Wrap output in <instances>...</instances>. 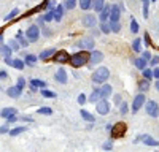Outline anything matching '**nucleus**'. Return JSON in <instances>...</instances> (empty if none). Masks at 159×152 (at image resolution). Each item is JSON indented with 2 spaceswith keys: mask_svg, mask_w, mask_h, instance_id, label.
I'll return each mask as SVG.
<instances>
[{
  "mask_svg": "<svg viewBox=\"0 0 159 152\" xmlns=\"http://www.w3.org/2000/svg\"><path fill=\"white\" fill-rule=\"evenodd\" d=\"M108 111H110V105H108V101H107V98H100V101L97 103V113L105 116Z\"/></svg>",
  "mask_w": 159,
  "mask_h": 152,
  "instance_id": "nucleus-8",
  "label": "nucleus"
},
{
  "mask_svg": "<svg viewBox=\"0 0 159 152\" xmlns=\"http://www.w3.org/2000/svg\"><path fill=\"white\" fill-rule=\"evenodd\" d=\"M5 63H7V65H10V67L18 68V70H22V68H24V62L19 60V59H11V57H8V59H5Z\"/></svg>",
  "mask_w": 159,
  "mask_h": 152,
  "instance_id": "nucleus-10",
  "label": "nucleus"
},
{
  "mask_svg": "<svg viewBox=\"0 0 159 152\" xmlns=\"http://www.w3.org/2000/svg\"><path fill=\"white\" fill-rule=\"evenodd\" d=\"M149 2H156V0H149Z\"/></svg>",
  "mask_w": 159,
  "mask_h": 152,
  "instance_id": "nucleus-59",
  "label": "nucleus"
},
{
  "mask_svg": "<svg viewBox=\"0 0 159 152\" xmlns=\"http://www.w3.org/2000/svg\"><path fill=\"white\" fill-rule=\"evenodd\" d=\"M156 89H158V90H159V81H158V82H156Z\"/></svg>",
  "mask_w": 159,
  "mask_h": 152,
  "instance_id": "nucleus-58",
  "label": "nucleus"
},
{
  "mask_svg": "<svg viewBox=\"0 0 159 152\" xmlns=\"http://www.w3.org/2000/svg\"><path fill=\"white\" fill-rule=\"evenodd\" d=\"M113 100H115V103H116V106H118V105L121 103V97H119V95H115V98H113Z\"/></svg>",
  "mask_w": 159,
  "mask_h": 152,
  "instance_id": "nucleus-51",
  "label": "nucleus"
},
{
  "mask_svg": "<svg viewBox=\"0 0 159 152\" xmlns=\"http://www.w3.org/2000/svg\"><path fill=\"white\" fill-rule=\"evenodd\" d=\"M142 59H145V60H151V54L148 52V51H145L143 52V57Z\"/></svg>",
  "mask_w": 159,
  "mask_h": 152,
  "instance_id": "nucleus-46",
  "label": "nucleus"
},
{
  "mask_svg": "<svg viewBox=\"0 0 159 152\" xmlns=\"http://www.w3.org/2000/svg\"><path fill=\"white\" fill-rule=\"evenodd\" d=\"M53 19H54V10H53V11H48V13L43 16V21H45V22H49V21H53Z\"/></svg>",
  "mask_w": 159,
  "mask_h": 152,
  "instance_id": "nucleus-37",
  "label": "nucleus"
},
{
  "mask_svg": "<svg viewBox=\"0 0 159 152\" xmlns=\"http://www.w3.org/2000/svg\"><path fill=\"white\" fill-rule=\"evenodd\" d=\"M18 13H19V10H18V8H15V10H11V13H10V15H8V16L5 17V19H7V21L13 19V17H15V16H18Z\"/></svg>",
  "mask_w": 159,
  "mask_h": 152,
  "instance_id": "nucleus-42",
  "label": "nucleus"
},
{
  "mask_svg": "<svg viewBox=\"0 0 159 152\" xmlns=\"http://www.w3.org/2000/svg\"><path fill=\"white\" fill-rule=\"evenodd\" d=\"M89 60V54L86 52V51H81V52H77L73 54L72 57H70V63H72V67L78 68V67H83L85 63Z\"/></svg>",
  "mask_w": 159,
  "mask_h": 152,
  "instance_id": "nucleus-1",
  "label": "nucleus"
},
{
  "mask_svg": "<svg viewBox=\"0 0 159 152\" xmlns=\"http://www.w3.org/2000/svg\"><path fill=\"white\" fill-rule=\"evenodd\" d=\"M108 76H110L108 68L100 67V68H97V70L92 73V81L97 82V84H102V82H105L107 79H108Z\"/></svg>",
  "mask_w": 159,
  "mask_h": 152,
  "instance_id": "nucleus-2",
  "label": "nucleus"
},
{
  "mask_svg": "<svg viewBox=\"0 0 159 152\" xmlns=\"http://www.w3.org/2000/svg\"><path fill=\"white\" fill-rule=\"evenodd\" d=\"M80 114H81V117L85 119V121H88V122H94V116H92V114H89L86 111V109H81V111H80Z\"/></svg>",
  "mask_w": 159,
  "mask_h": 152,
  "instance_id": "nucleus-24",
  "label": "nucleus"
},
{
  "mask_svg": "<svg viewBox=\"0 0 159 152\" xmlns=\"http://www.w3.org/2000/svg\"><path fill=\"white\" fill-rule=\"evenodd\" d=\"M0 52H2V56L5 57V59H8V57L11 56V52H13V51H11L10 46H3V44H2V48H0Z\"/></svg>",
  "mask_w": 159,
  "mask_h": 152,
  "instance_id": "nucleus-23",
  "label": "nucleus"
},
{
  "mask_svg": "<svg viewBox=\"0 0 159 152\" xmlns=\"http://www.w3.org/2000/svg\"><path fill=\"white\" fill-rule=\"evenodd\" d=\"M54 54H56V49H53V48L46 49V51H43V52L40 54V59H41V60H46V59H49L51 56H54Z\"/></svg>",
  "mask_w": 159,
  "mask_h": 152,
  "instance_id": "nucleus-21",
  "label": "nucleus"
},
{
  "mask_svg": "<svg viewBox=\"0 0 159 152\" xmlns=\"http://www.w3.org/2000/svg\"><path fill=\"white\" fill-rule=\"evenodd\" d=\"M26 36L29 38V41H37L38 40V36H40V29H38V25H30L29 29H27L26 32Z\"/></svg>",
  "mask_w": 159,
  "mask_h": 152,
  "instance_id": "nucleus-5",
  "label": "nucleus"
},
{
  "mask_svg": "<svg viewBox=\"0 0 159 152\" xmlns=\"http://www.w3.org/2000/svg\"><path fill=\"white\" fill-rule=\"evenodd\" d=\"M143 76H145V79H151V78H153V71L151 70H146V68H145V70H143Z\"/></svg>",
  "mask_w": 159,
  "mask_h": 152,
  "instance_id": "nucleus-44",
  "label": "nucleus"
},
{
  "mask_svg": "<svg viewBox=\"0 0 159 152\" xmlns=\"http://www.w3.org/2000/svg\"><path fill=\"white\" fill-rule=\"evenodd\" d=\"M3 30H5V27H0V35L3 33Z\"/></svg>",
  "mask_w": 159,
  "mask_h": 152,
  "instance_id": "nucleus-56",
  "label": "nucleus"
},
{
  "mask_svg": "<svg viewBox=\"0 0 159 152\" xmlns=\"http://www.w3.org/2000/svg\"><path fill=\"white\" fill-rule=\"evenodd\" d=\"M2 41H3V33L0 35V43H2Z\"/></svg>",
  "mask_w": 159,
  "mask_h": 152,
  "instance_id": "nucleus-57",
  "label": "nucleus"
},
{
  "mask_svg": "<svg viewBox=\"0 0 159 152\" xmlns=\"http://www.w3.org/2000/svg\"><path fill=\"white\" fill-rule=\"evenodd\" d=\"M56 81L57 82H60V84H65L67 82V73H65V70L64 68H59L57 71H56Z\"/></svg>",
  "mask_w": 159,
  "mask_h": 152,
  "instance_id": "nucleus-12",
  "label": "nucleus"
},
{
  "mask_svg": "<svg viewBox=\"0 0 159 152\" xmlns=\"http://www.w3.org/2000/svg\"><path fill=\"white\" fill-rule=\"evenodd\" d=\"M110 94H111V86L105 84L104 87H100V98H107Z\"/></svg>",
  "mask_w": 159,
  "mask_h": 152,
  "instance_id": "nucleus-20",
  "label": "nucleus"
},
{
  "mask_svg": "<svg viewBox=\"0 0 159 152\" xmlns=\"http://www.w3.org/2000/svg\"><path fill=\"white\" fill-rule=\"evenodd\" d=\"M146 114H149L151 117H158L159 116V106H158V103L156 101H153V100H148L146 101Z\"/></svg>",
  "mask_w": 159,
  "mask_h": 152,
  "instance_id": "nucleus-4",
  "label": "nucleus"
},
{
  "mask_svg": "<svg viewBox=\"0 0 159 152\" xmlns=\"http://www.w3.org/2000/svg\"><path fill=\"white\" fill-rule=\"evenodd\" d=\"M78 103H80V105L86 103V97H85V94H80V95H78Z\"/></svg>",
  "mask_w": 159,
  "mask_h": 152,
  "instance_id": "nucleus-45",
  "label": "nucleus"
},
{
  "mask_svg": "<svg viewBox=\"0 0 159 152\" xmlns=\"http://www.w3.org/2000/svg\"><path fill=\"white\" fill-rule=\"evenodd\" d=\"M146 65H148L146 60H145V59H142V57L135 60V67H137L138 70H145V68H146Z\"/></svg>",
  "mask_w": 159,
  "mask_h": 152,
  "instance_id": "nucleus-25",
  "label": "nucleus"
},
{
  "mask_svg": "<svg viewBox=\"0 0 159 152\" xmlns=\"http://www.w3.org/2000/svg\"><path fill=\"white\" fill-rule=\"evenodd\" d=\"M30 86H32V87H40V89H45V87H46V82H45V81H40V79H32V81H30Z\"/></svg>",
  "mask_w": 159,
  "mask_h": 152,
  "instance_id": "nucleus-26",
  "label": "nucleus"
},
{
  "mask_svg": "<svg viewBox=\"0 0 159 152\" xmlns=\"http://www.w3.org/2000/svg\"><path fill=\"white\" fill-rule=\"evenodd\" d=\"M89 59H91V63H99L102 59H104V54H102L100 51H92Z\"/></svg>",
  "mask_w": 159,
  "mask_h": 152,
  "instance_id": "nucleus-16",
  "label": "nucleus"
},
{
  "mask_svg": "<svg viewBox=\"0 0 159 152\" xmlns=\"http://www.w3.org/2000/svg\"><path fill=\"white\" fill-rule=\"evenodd\" d=\"M138 140H142L145 144H148V146H159V141H156V140H153L149 135H143V136H140Z\"/></svg>",
  "mask_w": 159,
  "mask_h": 152,
  "instance_id": "nucleus-17",
  "label": "nucleus"
},
{
  "mask_svg": "<svg viewBox=\"0 0 159 152\" xmlns=\"http://www.w3.org/2000/svg\"><path fill=\"white\" fill-rule=\"evenodd\" d=\"M8 46H10V48H11V51H18V49H19V41H18V40H11L10 41V44H8Z\"/></svg>",
  "mask_w": 159,
  "mask_h": 152,
  "instance_id": "nucleus-36",
  "label": "nucleus"
},
{
  "mask_svg": "<svg viewBox=\"0 0 159 152\" xmlns=\"http://www.w3.org/2000/svg\"><path fill=\"white\" fill-rule=\"evenodd\" d=\"M148 87H149V81H148V79H145V81L140 82V89H142L143 92H145V90H148Z\"/></svg>",
  "mask_w": 159,
  "mask_h": 152,
  "instance_id": "nucleus-43",
  "label": "nucleus"
},
{
  "mask_svg": "<svg viewBox=\"0 0 159 152\" xmlns=\"http://www.w3.org/2000/svg\"><path fill=\"white\" fill-rule=\"evenodd\" d=\"M130 30H132V33H137L138 32V24H137V21H135L134 17L130 19Z\"/></svg>",
  "mask_w": 159,
  "mask_h": 152,
  "instance_id": "nucleus-35",
  "label": "nucleus"
},
{
  "mask_svg": "<svg viewBox=\"0 0 159 152\" xmlns=\"http://www.w3.org/2000/svg\"><path fill=\"white\" fill-rule=\"evenodd\" d=\"M104 5H105V0H92V8L96 11H100L104 8Z\"/></svg>",
  "mask_w": 159,
  "mask_h": 152,
  "instance_id": "nucleus-22",
  "label": "nucleus"
},
{
  "mask_svg": "<svg viewBox=\"0 0 159 152\" xmlns=\"http://www.w3.org/2000/svg\"><path fill=\"white\" fill-rule=\"evenodd\" d=\"M78 48L91 51L92 48H94V40H92V38H83V40H80L78 41Z\"/></svg>",
  "mask_w": 159,
  "mask_h": 152,
  "instance_id": "nucleus-9",
  "label": "nucleus"
},
{
  "mask_svg": "<svg viewBox=\"0 0 159 152\" xmlns=\"http://www.w3.org/2000/svg\"><path fill=\"white\" fill-rule=\"evenodd\" d=\"M24 84H26L24 78H19V79H18V86H19V87H21V89H22V87H24Z\"/></svg>",
  "mask_w": 159,
  "mask_h": 152,
  "instance_id": "nucleus-48",
  "label": "nucleus"
},
{
  "mask_svg": "<svg viewBox=\"0 0 159 152\" xmlns=\"http://www.w3.org/2000/svg\"><path fill=\"white\" fill-rule=\"evenodd\" d=\"M27 130V127H18V128H13V130H10L8 133H10L11 136H18V135H21L22 132H26Z\"/></svg>",
  "mask_w": 159,
  "mask_h": 152,
  "instance_id": "nucleus-27",
  "label": "nucleus"
},
{
  "mask_svg": "<svg viewBox=\"0 0 159 152\" xmlns=\"http://www.w3.org/2000/svg\"><path fill=\"white\" fill-rule=\"evenodd\" d=\"M41 95H43L45 98H56V94L48 90V89H41Z\"/></svg>",
  "mask_w": 159,
  "mask_h": 152,
  "instance_id": "nucleus-29",
  "label": "nucleus"
},
{
  "mask_svg": "<svg viewBox=\"0 0 159 152\" xmlns=\"http://www.w3.org/2000/svg\"><path fill=\"white\" fill-rule=\"evenodd\" d=\"M121 25H119V21L118 22H110V30L111 32H119Z\"/></svg>",
  "mask_w": 159,
  "mask_h": 152,
  "instance_id": "nucleus-38",
  "label": "nucleus"
},
{
  "mask_svg": "<svg viewBox=\"0 0 159 152\" xmlns=\"http://www.w3.org/2000/svg\"><path fill=\"white\" fill-rule=\"evenodd\" d=\"M53 60L56 63H67V62H70V56L67 54V51H57L53 56Z\"/></svg>",
  "mask_w": 159,
  "mask_h": 152,
  "instance_id": "nucleus-6",
  "label": "nucleus"
},
{
  "mask_svg": "<svg viewBox=\"0 0 159 152\" xmlns=\"http://www.w3.org/2000/svg\"><path fill=\"white\" fill-rule=\"evenodd\" d=\"M153 76L156 78V79H159V68H154V71H153Z\"/></svg>",
  "mask_w": 159,
  "mask_h": 152,
  "instance_id": "nucleus-52",
  "label": "nucleus"
},
{
  "mask_svg": "<svg viewBox=\"0 0 159 152\" xmlns=\"http://www.w3.org/2000/svg\"><path fill=\"white\" fill-rule=\"evenodd\" d=\"M7 76H8V73H7V71H3V70L0 71V79H5Z\"/></svg>",
  "mask_w": 159,
  "mask_h": 152,
  "instance_id": "nucleus-54",
  "label": "nucleus"
},
{
  "mask_svg": "<svg viewBox=\"0 0 159 152\" xmlns=\"http://www.w3.org/2000/svg\"><path fill=\"white\" fill-rule=\"evenodd\" d=\"M140 43H142V40H140V38H135V40H134L132 49L135 51V52H140Z\"/></svg>",
  "mask_w": 159,
  "mask_h": 152,
  "instance_id": "nucleus-34",
  "label": "nucleus"
},
{
  "mask_svg": "<svg viewBox=\"0 0 159 152\" xmlns=\"http://www.w3.org/2000/svg\"><path fill=\"white\" fill-rule=\"evenodd\" d=\"M104 149H105V151H110V149H111V143H110V141L104 144Z\"/></svg>",
  "mask_w": 159,
  "mask_h": 152,
  "instance_id": "nucleus-53",
  "label": "nucleus"
},
{
  "mask_svg": "<svg viewBox=\"0 0 159 152\" xmlns=\"http://www.w3.org/2000/svg\"><path fill=\"white\" fill-rule=\"evenodd\" d=\"M62 16H64V5H57V7H56V10H54V19L60 21V19H62Z\"/></svg>",
  "mask_w": 159,
  "mask_h": 152,
  "instance_id": "nucleus-19",
  "label": "nucleus"
},
{
  "mask_svg": "<svg viewBox=\"0 0 159 152\" xmlns=\"http://www.w3.org/2000/svg\"><path fill=\"white\" fill-rule=\"evenodd\" d=\"M143 101H146V100H145V95H143V94H138V95L134 98V101H132V113H137L138 109L142 108Z\"/></svg>",
  "mask_w": 159,
  "mask_h": 152,
  "instance_id": "nucleus-7",
  "label": "nucleus"
},
{
  "mask_svg": "<svg viewBox=\"0 0 159 152\" xmlns=\"http://www.w3.org/2000/svg\"><path fill=\"white\" fill-rule=\"evenodd\" d=\"M35 62H37V57L34 56V54H27V56H26V63H29V65H34Z\"/></svg>",
  "mask_w": 159,
  "mask_h": 152,
  "instance_id": "nucleus-32",
  "label": "nucleus"
},
{
  "mask_svg": "<svg viewBox=\"0 0 159 152\" xmlns=\"http://www.w3.org/2000/svg\"><path fill=\"white\" fill-rule=\"evenodd\" d=\"M21 92H22V89L19 86H13V87H10V89L7 90V94L11 97V98H18V97L21 95Z\"/></svg>",
  "mask_w": 159,
  "mask_h": 152,
  "instance_id": "nucleus-14",
  "label": "nucleus"
},
{
  "mask_svg": "<svg viewBox=\"0 0 159 152\" xmlns=\"http://www.w3.org/2000/svg\"><path fill=\"white\" fill-rule=\"evenodd\" d=\"M10 130H8V125H3V127H0V133H8Z\"/></svg>",
  "mask_w": 159,
  "mask_h": 152,
  "instance_id": "nucleus-50",
  "label": "nucleus"
},
{
  "mask_svg": "<svg viewBox=\"0 0 159 152\" xmlns=\"http://www.w3.org/2000/svg\"><path fill=\"white\" fill-rule=\"evenodd\" d=\"M119 15H121L119 7L118 5H113V7H111V11H110V21L111 22H118L119 21Z\"/></svg>",
  "mask_w": 159,
  "mask_h": 152,
  "instance_id": "nucleus-11",
  "label": "nucleus"
},
{
  "mask_svg": "<svg viewBox=\"0 0 159 152\" xmlns=\"http://www.w3.org/2000/svg\"><path fill=\"white\" fill-rule=\"evenodd\" d=\"M126 130H127V127L124 122H118L116 125H111V138H123L126 135Z\"/></svg>",
  "mask_w": 159,
  "mask_h": 152,
  "instance_id": "nucleus-3",
  "label": "nucleus"
},
{
  "mask_svg": "<svg viewBox=\"0 0 159 152\" xmlns=\"http://www.w3.org/2000/svg\"><path fill=\"white\" fill-rule=\"evenodd\" d=\"M96 17L92 16V15H86L85 17H83V25H86V27H94L96 25Z\"/></svg>",
  "mask_w": 159,
  "mask_h": 152,
  "instance_id": "nucleus-15",
  "label": "nucleus"
},
{
  "mask_svg": "<svg viewBox=\"0 0 159 152\" xmlns=\"http://www.w3.org/2000/svg\"><path fill=\"white\" fill-rule=\"evenodd\" d=\"M89 100L91 101H99L100 100V89H94V92H92L91 97H89Z\"/></svg>",
  "mask_w": 159,
  "mask_h": 152,
  "instance_id": "nucleus-28",
  "label": "nucleus"
},
{
  "mask_svg": "<svg viewBox=\"0 0 159 152\" xmlns=\"http://www.w3.org/2000/svg\"><path fill=\"white\" fill-rule=\"evenodd\" d=\"M158 63H159V57H158V56H154V57H151V65H154V67H156V65H158Z\"/></svg>",
  "mask_w": 159,
  "mask_h": 152,
  "instance_id": "nucleus-47",
  "label": "nucleus"
},
{
  "mask_svg": "<svg viewBox=\"0 0 159 152\" xmlns=\"http://www.w3.org/2000/svg\"><path fill=\"white\" fill-rule=\"evenodd\" d=\"M121 113H123V114H126V113H127V105H126V103H123V105H121Z\"/></svg>",
  "mask_w": 159,
  "mask_h": 152,
  "instance_id": "nucleus-49",
  "label": "nucleus"
},
{
  "mask_svg": "<svg viewBox=\"0 0 159 152\" xmlns=\"http://www.w3.org/2000/svg\"><path fill=\"white\" fill-rule=\"evenodd\" d=\"M110 11H111V7H108V5H105V7L100 10V21H102V22H105V21L110 17Z\"/></svg>",
  "mask_w": 159,
  "mask_h": 152,
  "instance_id": "nucleus-18",
  "label": "nucleus"
},
{
  "mask_svg": "<svg viewBox=\"0 0 159 152\" xmlns=\"http://www.w3.org/2000/svg\"><path fill=\"white\" fill-rule=\"evenodd\" d=\"M16 114L18 113H16L15 108H3L2 113H0V116H2L3 119H11V117H15Z\"/></svg>",
  "mask_w": 159,
  "mask_h": 152,
  "instance_id": "nucleus-13",
  "label": "nucleus"
},
{
  "mask_svg": "<svg viewBox=\"0 0 159 152\" xmlns=\"http://www.w3.org/2000/svg\"><path fill=\"white\" fill-rule=\"evenodd\" d=\"M143 2V17H148V3L149 0H142Z\"/></svg>",
  "mask_w": 159,
  "mask_h": 152,
  "instance_id": "nucleus-40",
  "label": "nucleus"
},
{
  "mask_svg": "<svg viewBox=\"0 0 159 152\" xmlns=\"http://www.w3.org/2000/svg\"><path fill=\"white\" fill-rule=\"evenodd\" d=\"M38 114H46V116H49V114H53V109H51V108H40L38 109Z\"/></svg>",
  "mask_w": 159,
  "mask_h": 152,
  "instance_id": "nucleus-39",
  "label": "nucleus"
},
{
  "mask_svg": "<svg viewBox=\"0 0 159 152\" xmlns=\"http://www.w3.org/2000/svg\"><path fill=\"white\" fill-rule=\"evenodd\" d=\"M75 5H77V0H65L64 2V8H67V10H73Z\"/></svg>",
  "mask_w": 159,
  "mask_h": 152,
  "instance_id": "nucleus-30",
  "label": "nucleus"
},
{
  "mask_svg": "<svg viewBox=\"0 0 159 152\" xmlns=\"http://www.w3.org/2000/svg\"><path fill=\"white\" fill-rule=\"evenodd\" d=\"M100 30L104 32V33H108V32H110V24H107V22H102V24H100Z\"/></svg>",
  "mask_w": 159,
  "mask_h": 152,
  "instance_id": "nucleus-41",
  "label": "nucleus"
},
{
  "mask_svg": "<svg viewBox=\"0 0 159 152\" xmlns=\"http://www.w3.org/2000/svg\"><path fill=\"white\" fill-rule=\"evenodd\" d=\"M145 43L149 44V35H148V33H145Z\"/></svg>",
  "mask_w": 159,
  "mask_h": 152,
  "instance_id": "nucleus-55",
  "label": "nucleus"
},
{
  "mask_svg": "<svg viewBox=\"0 0 159 152\" xmlns=\"http://www.w3.org/2000/svg\"><path fill=\"white\" fill-rule=\"evenodd\" d=\"M92 5V0H80V7L83 8V10H88Z\"/></svg>",
  "mask_w": 159,
  "mask_h": 152,
  "instance_id": "nucleus-31",
  "label": "nucleus"
},
{
  "mask_svg": "<svg viewBox=\"0 0 159 152\" xmlns=\"http://www.w3.org/2000/svg\"><path fill=\"white\" fill-rule=\"evenodd\" d=\"M16 40L19 41V44H21V46H27V43H29V41H27V40L24 38V36H22V33H21V32L16 35Z\"/></svg>",
  "mask_w": 159,
  "mask_h": 152,
  "instance_id": "nucleus-33",
  "label": "nucleus"
}]
</instances>
